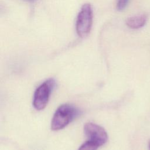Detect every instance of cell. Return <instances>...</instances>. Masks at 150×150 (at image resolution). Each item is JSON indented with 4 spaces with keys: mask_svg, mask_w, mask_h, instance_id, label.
<instances>
[{
    "mask_svg": "<svg viewBox=\"0 0 150 150\" xmlns=\"http://www.w3.org/2000/svg\"><path fill=\"white\" fill-rule=\"evenodd\" d=\"M79 115V110L73 105L62 104L57 108L53 116L51 129L54 131L62 129Z\"/></svg>",
    "mask_w": 150,
    "mask_h": 150,
    "instance_id": "1",
    "label": "cell"
},
{
    "mask_svg": "<svg viewBox=\"0 0 150 150\" xmlns=\"http://www.w3.org/2000/svg\"><path fill=\"white\" fill-rule=\"evenodd\" d=\"M93 23V9L89 4H84L78 13L76 29L77 35L81 37H86L90 33Z\"/></svg>",
    "mask_w": 150,
    "mask_h": 150,
    "instance_id": "2",
    "label": "cell"
},
{
    "mask_svg": "<svg viewBox=\"0 0 150 150\" xmlns=\"http://www.w3.org/2000/svg\"><path fill=\"white\" fill-rule=\"evenodd\" d=\"M55 84V80L51 78L44 81L36 88L33 99V105L36 110H42L46 107Z\"/></svg>",
    "mask_w": 150,
    "mask_h": 150,
    "instance_id": "3",
    "label": "cell"
},
{
    "mask_svg": "<svg viewBox=\"0 0 150 150\" xmlns=\"http://www.w3.org/2000/svg\"><path fill=\"white\" fill-rule=\"evenodd\" d=\"M84 132L88 141L98 144L100 146L103 145L108 139L105 130L102 127L93 122L85 124Z\"/></svg>",
    "mask_w": 150,
    "mask_h": 150,
    "instance_id": "4",
    "label": "cell"
},
{
    "mask_svg": "<svg viewBox=\"0 0 150 150\" xmlns=\"http://www.w3.org/2000/svg\"><path fill=\"white\" fill-rule=\"evenodd\" d=\"M148 19L147 15L142 14L138 16H134L128 18L126 21V25L131 29H139L143 27Z\"/></svg>",
    "mask_w": 150,
    "mask_h": 150,
    "instance_id": "5",
    "label": "cell"
},
{
    "mask_svg": "<svg viewBox=\"0 0 150 150\" xmlns=\"http://www.w3.org/2000/svg\"><path fill=\"white\" fill-rule=\"evenodd\" d=\"M99 147L97 144L86 141L79 147L78 150H97Z\"/></svg>",
    "mask_w": 150,
    "mask_h": 150,
    "instance_id": "6",
    "label": "cell"
},
{
    "mask_svg": "<svg viewBox=\"0 0 150 150\" xmlns=\"http://www.w3.org/2000/svg\"><path fill=\"white\" fill-rule=\"evenodd\" d=\"M129 0H117V9L118 11L124 10L128 4Z\"/></svg>",
    "mask_w": 150,
    "mask_h": 150,
    "instance_id": "7",
    "label": "cell"
},
{
    "mask_svg": "<svg viewBox=\"0 0 150 150\" xmlns=\"http://www.w3.org/2000/svg\"><path fill=\"white\" fill-rule=\"evenodd\" d=\"M148 146H149V150H150V141L149 142V144H148Z\"/></svg>",
    "mask_w": 150,
    "mask_h": 150,
    "instance_id": "8",
    "label": "cell"
},
{
    "mask_svg": "<svg viewBox=\"0 0 150 150\" xmlns=\"http://www.w3.org/2000/svg\"><path fill=\"white\" fill-rule=\"evenodd\" d=\"M28 1H33V0H28Z\"/></svg>",
    "mask_w": 150,
    "mask_h": 150,
    "instance_id": "9",
    "label": "cell"
}]
</instances>
